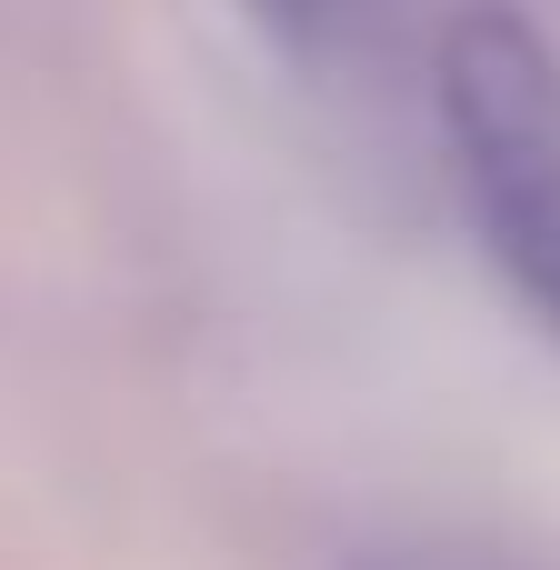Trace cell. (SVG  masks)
<instances>
[{
    "instance_id": "2",
    "label": "cell",
    "mask_w": 560,
    "mask_h": 570,
    "mask_svg": "<svg viewBox=\"0 0 560 570\" xmlns=\"http://www.w3.org/2000/svg\"><path fill=\"white\" fill-rule=\"evenodd\" d=\"M281 50H301V60H321V50H341V30H351V10L361 0H240Z\"/></svg>"
},
{
    "instance_id": "1",
    "label": "cell",
    "mask_w": 560,
    "mask_h": 570,
    "mask_svg": "<svg viewBox=\"0 0 560 570\" xmlns=\"http://www.w3.org/2000/svg\"><path fill=\"white\" fill-rule=\"evenodd\" d=\"M441 130L501 281L560 341V50L501 0L441 30Z\"/></svg>"
}]
</instances>
